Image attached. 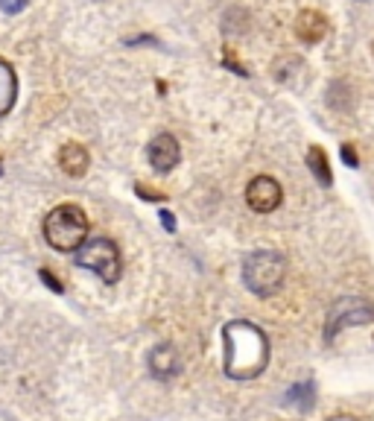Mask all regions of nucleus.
Wrapping results in <instances>:
<instances>
[{
    "label": "nucleus",
    "mask_w": 374,
    "mask_h": 421,
    "mask_svg": "<svg viewBox=\"0 0 374 421\" xmlns=\"http://www.w3.org/2000/svg\"><path fill=\"white\" fill-rule=\"evenodd\" d=\"M15 97H18V80H15V70H12V65H9V62L0 59V117L12 111Z\"/></svg>",
    "instance_id": "obj_11"
},
{
    "label": "nucleus",
    "mask_w": 374,
    "mask_h": 421,
    "mask_svg": "<svg viewBox=\"0 0 374 421\" xmlns=\"http://www.w3.org/2000/svg\"><path fill=\"white\" fill-rule=\"evenodd\" d=\"M44 237L59 252L79 249L88 237V217L79 205H59L44 219Z\"/></svg>",
    "instance_id": "obj_2"
},
{
    "label": "nucleus",
    "mask_w": 374,
    "mask_h": 421,
    "mask_svg": "<svg viewBox=\"0 0 374 421\" xmlns=\"http://www.w3.org/2000/svg\"><path fill=\"white\" fill-rule=\"evenodd\" d=\"M38 275H41V281H44V284H47L50 290H53V292H65V287H62V284L56 281V275H53V272H47V269H41V272H38Z\"/></svg>",
    "instance_id": "obj_14"
},
{
    "label": "nucleus",
    "mask_w": 374,
    "mask_h": 421,
    "mask_svg": "<svg viewBox=\"0 0 374 421\" xmlns=\"http://www.w3.org/2000/svg\"><path fill=\"white\" fill-rule=\"evenodd\" d=\"M307 167H310V173L316 176V182H319L321 187H331V185H334L331 164H328V155H325V150H321V146H310V150H307Z\"/></svg>",
    "instance_id": "obj_12"
},
{
    "label": "nucleus",
    "mask_w": 374,
    "mask_h": 421,
    "mask_svg": "<svg viewBox=\"0 0 374 421\" xmlns=\"http://www.w3.org/2000/svg\"><path fill=\"white\" fill-rule=\"evenodd\" d=\"M226 339V375L234 381L258 378L269 363V339L252 322H229L222 328Z\"/></svg>",
    "instance_id": "obj_1"
},
{
    "label": "nucleus",
    "mask_w": 374,
    "mask_h": 421,
    "mask_svg": "<svg viewBox=\"0 0 374 421\" xmlns=\"http://www.w3.org/2000/svg\"><path fill=\"white\" fill-rule=\"evenodd\" d=\"M284 199V193H281V185L272 179V176H258L248 182L246 187V202L252 211L258 214H269V211H275Z\"/></svg>",
    "instance_id": "obj_6"
},
{
    "label": "nucleus",
    "mask_w": 374,
    "mask_h": 421,
    "mask_svg": "<svg viewBox=\"0 0 374 421\" xmlns=\"http://www.w3.org/2000/svg\"><path fill=\"white\" fill-rule=\"evenodd\" d=\"M59 164H62V170L67 173V176H73V179H79V176H85L88 173V153H85V146H79V143H65L62 150H59Z\"/></svg>",
    "instance_id": "obj_10"
},
{
    "label": "nucleus",
    "mask_w": 374,
    "mask_h": 421,
    "mask_svg": "<svg viewBox=\"0 0 374 421\" xmlns=\"http://www.w3.org/2000/svg\"><path fill=\"white\" fill-rule=\"evenodd\" d=\"M371 319H374V307L368 302H363V299H342V302L334 305V310L328 316L325 337L334 339L336 331L351 328V325H365V322H371Z\"/></svg>",
    "instance_id": "obj_5"
},
{
    "label": "nucleus",
    "mask_w": 374,
    "mask_h": 421,
    "mask_svg": "<svg viewBox=\"0 0 374 421\" xmlns=\"http://www.w3.org/2000/svg\"><path fill=\"white\" fill-rule=\"evenodd\" d=\"M328 421H357L354 415H334V418H328Z\"/></svg>",
    "instance_id": "obj_19"
},
{
    "label": "nucleus",
    "mask_w": 374,
    "mask_h": 421,
    "mask_svg": "<svg viewBox=\"0 0 374 421\" xmlns=\"http://www.w3.org/2000/svg\"><path fill=\"white\" fill-rule=\"evenodd\" d=\"M179 155H182L179 141L172 135H158L146 146V158H149V164H153V170H158V173H170L179 164Z\"/></svg>",
    "instance_id": "obj_7"
},
{
    "label": "nucleus",
    "mask_w": 374,
    "mask_h": 421,
    "mask_svg": "<svg viewBox=\"0 0 374 421\" xmlns=\"http://www.w3.org/2000/svg\"><path fill=\"white\" fill-rule=\"evenodd\" d=\"M23 6H27V0H0V9L9 12V15H18Z\"/></svg>",
    "instance_id": "obj_15"
},
{
    "label": "nucleus",
    "mask_w": 374,
    "mask_h": 421,
    "mask_svg": "<svg viewBox=\"0 0 374 421\" xmlns=\"http://www.w3.org/2000/svg\"><path fill=\"white\" fill-rule=\"evenodd\" d=\"M135 190H138V196H143V199H149V202H158V199H164V196H161V193H155V190H149V185H138Z\"/></svg>",
    "instance_id": "obj_17"
},
{
    "label": "nucleus",
    "mask_w": 374,
    "mask_h": 421,
    "mask_svg": "<svg viewBox=\"0 0 374 421\" xmlns=\"http://www.w3.org/2000/svg\"><path fill=\"white\" fill-rule=\"evenodd\" d=\"M179 351L172 349V345H155L153 351H149V371H153L155 378H172L179 375Z\"/></svg>",
    "instance_id": "obj_9"
},
{
    "label": "nucleus",
    "mask_w": 374,
    "mask_h": 421,
    "mask_svg": "<svg viewBox=\"0 0 374 421\" xmlns=\"http://www.w3.org/2000/svg\"><path fill=\"white\" fill-rule=\"evenodd\" d=\"M339 153H342V158H345V164H348V167H357V164H360L351 143H342V150H339Z\"/></svg>",
    "instance_id": "obj_16"
},
{
    "label": "nucleus",
    "mask_w": 374,
    "mask_h": 421,
    "mask_svg": "<svg viewBox=\"0 0 374 421\" xmlns=\"http://www.w3.org/2000/svg\"><path fill=\"white\" fill-rule=\"evenodd\" d=\"M0 173H4V164H0Z\"/></svg>",
    "instance_id": "obj_20"
},
{
    "label": "nucleus",
    "mask_w": 374,
    "mask_h": 421,
    "mask_svg": "<svg viewBox=\"0 0 374 421\" xmlns=\"http://www.w3.org/2000/svg\"><path fill=\"white\" fill-rule=\"evenodd\" d=\"M77 263L82 269L97 272L106 284H114L120 278V252H117V246L109 237L85 240L79 246V252H77Z\"/></svg>",
    "instance_id": "obj_4"
},
{
    "label": "nucleus",
    "mask_w": 374,
    "mask_h": 421,
    "mask_svg": "<svg viewBox=\"0 0 374 421\" xmlns=\"http://www.w3.org/2000/svg\"><path fill=\"white\" fill-rule=\"evenodd\" d=\"M287 398H290V404H295L298 410H310V407H313V398H316V386H313V381L292 386V389L287 392Z\"/></svg>",
    "instance_id": "obj_13"
},
{
    "label": "nucleus",
    "mask_w": 374,
    "mask_h": 421,
    "mask_svg": "<svg viewBox=\"0 0 374 421\" xmlns=\"http://www.w3.org/2000/svg\"><path fill=\"white\" fill-rule=\"evenodd\" d=\"M161 226H164L170 234H176V217H172L170 211H161Z\"/></svg>",
    "instance_id": "obj_18"
},
{
    "label": "nucleus",
    "mask_w": 374,
    "mask_h": 421,
    "mask_svg": "<svg viewBox=\"0 0 374 421\" xmlns=\"http://www.w3.org/2000/svg\"><path fill=\"white\" fill-rule=\"evenodd\" d=\"M287 275V261L278 252H255L243 263V281L255 295H275Z\"/></svg>",
    "instance_id": "obj_3"
},
{
    "label": "nucleus",
    "mask_w": 374,
    "mask_h": 421,
    "mask_svg": "<svg viewBox=\"0 0 374 421\" xmlns=\"http://www.w3.org/2000/svg\"><path fill=\"white\" fill-rule=\"evenodd\" d=\"M328 33V18L316 12V9H304V12H298L295 18V35L302 38L304 44H319L321 38H325Z\"/></svg>",
    "instance_id": "obj_8"
}]
</instances>
